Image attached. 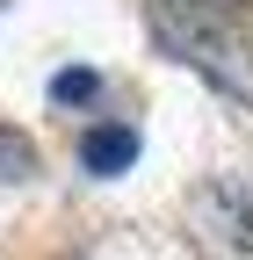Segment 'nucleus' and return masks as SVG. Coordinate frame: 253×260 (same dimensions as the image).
Here are the masks:
<instances>
[{
	"instance_id": "f257e3e1",
	"label": "nucleus",
	"mask_w": 253,
	"mask_h": 260,
	"mask_svg": "<svg viewBox=\"0 0 253 260\" xmlns=\"http://www.w3.org/2000/svg\"><path fill=\"white\" fill-rule=\"evenodd\" d=\"M160 44L181 58V65H196V73H210L225 94H246L253 102V51L232 37L217 15H181V8H160Z\"/></svg>"
},
{
	"instance_id": "f03ea898",
	"label": "nucleus",
	"mask_w": 253,
	"mask_h": 260,
	"mask_svg": "<svg viewBox=\"0 0 253 260\" xmlns=\"http://www.w3.org/2000/svg\"><path fill=\"white\" fill-rule=\"evenodd\" d=\"M196 232L225 253H253V174H217L196 195Z\"/></svg>"
},
{
	"instance_id": "7ed1b4c3",
	"label": "nucleus",
	"mask_w": 253,
	"mask_h": 260,
	"mask_svg": "<svg viewBox=\"0 0 253 260\" xmlns=\"http://www.w3.org/2000/svg\"><path fill=\"white\" fill-rule=\"evenodd\" d=\"M131 159H138V130H131V123H94L87 138H80V167H87V174H102V181L123 174Z\"/></svg>"
},
{
	"instance_id": "20e7f679",
	"label": "nucleus",
	"mask_w": 253,
	"mask_h": 260,
	"mask_svg": "<svg viewBox=\"0 0 253 260\" xmlns=\"http://www.w3.org/2000/svg\"><path fill=\"white\" fill-rule=\"evenodd\" d=\"M94 94H102V73H80V65L51 80V102H66V109H73V102H94Z\"/></svg>"
},
{
	"instance_id": "39448f33",
	"label": "nucleus",
	"mask_w": 253,
	"mask_h": 260,
	"mask_svg": "<svg viewBox=\"0 0 253 260\" xmlns=\"http://www.w3.org/2000/svg\"><path fill=\"white\" fill-rule=\"evenodd\" d=\"M160 8H181V15H217V22H232L246 0H160Z\"/></svg>"
}]
</instances>
